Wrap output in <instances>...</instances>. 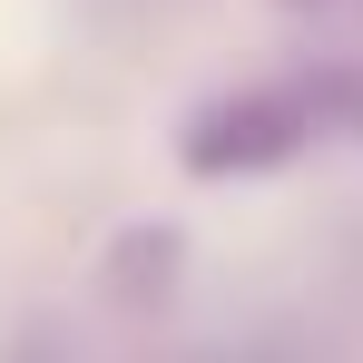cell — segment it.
<instances>
[{"mask_svg":"<svg viewBox=\"0 0 363 363\" xmlns=\"http://www.w3.org/2000/svg\"><path fill=\"white\" fill-rule=\"evenodd\" d=\"M324 138H344L334 128V89H324V69H295V79H255V89H226V99H196L177 118V167L206 186L265 177V167H295Z\"/></svg>","mask_w":363,"mask_h":363,"instance_id":"1","label":"cell"},{"mask_svg":"<svg viewBox=\"0 0 363 363\" xmlns=\"http://www.w3.org/2000/svg\"><path fill=\"white\" fill-rule=\"evenodd\" d=\"M177 275H186L177 226H128V236L99 255V285H108V304H128V314H157V304L177 295Z\"/></svg>","mask_w":363,"mask_h":363,"instance_id":"2","label":"cell"},{"mask_svg":"<svg viewBox=\"0 0 363 363\" xmlns=\"http://www.w3.org/2000/svg\"><path fill=\"white\" fill-rule=\"evenodd\" d=\"M324 89H334V128H344V138H363V69H324Z\"/></svg>","mask_w":363,"mask_h":363,"instance_id":"3","label":"cell"},{"mask_svg":"<svg viewBox=\"0 0 363 363\" xmlns=\"http://www.w3.org/2000/svg\"><path fill=\"white\" fill-rule=\"evenodd\" d=\"M285 10H324V0H285Z\"/></svg>","mask_w":363,"mask_h":363,"instance_id":"4","label":"cell"}]
</instances>
